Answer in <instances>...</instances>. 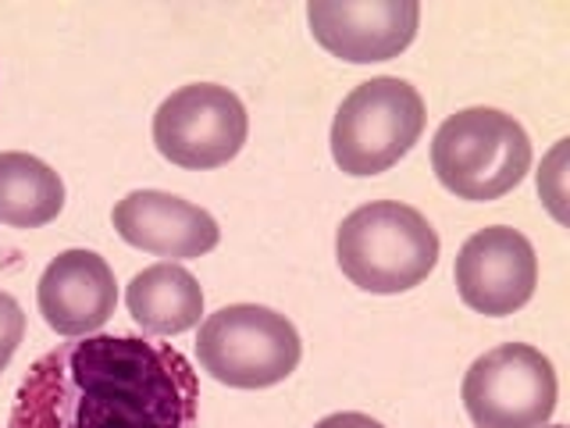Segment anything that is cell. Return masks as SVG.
Wrapping results in <instances>:
<instances>
[{
    "mask_svg": "<svg viewBox=\"0 0 570 428\" xmlns=\"http://www.w3.org/2000/svg\"><path fill=\"white\" fill-rule=\"evenodd\" d=\"M8 428H200V379L171 343L82 335L26 371Z\"/></svg>",
    "mask_w": 570,
    "mask_h": 428,
    "instance_id": "1",
    "label": "cell"
},
{
    "mask_svg": "<svg viewBox=\"0 0 570 428\" xmlns=\"http://www.w3.org/2000/svg\"><path fill=\"white\" fill-rule=\"evenodd\" d=\"M335 261L364 293H406L439 264V232L410 204L374 201L346 214L335 232Z\"/></svg>",
    "mask_w": 570,
    "mask_h": 428,
    "instance_id": "2",
    "label": "cell"
},
{
    "mask_svg": "<svg viewBox=\"0 0 570 428\" xmlns=\"http://www.w3.org/2000/svg\"><path fill=\"white\" fill-rule=\"evenodd\" d=\"M432 168L460 201H499L528 175L531 139L513 115L495 107H468L439 125Z\"/></svg>",
    "mask_w": 570,
    "mask_h": 428,
    "instance_id": "3",
    "label": "cell"
},
{
    "mask_svg": "<svg viewBox=\"0 0 570 428\" xmlns=\"http://www.w3.org/2000/svg\"><path fill=\"white\" fill-rule=\"evenodd\" d=\"M200 368L232 389H267L299 364V332L285 314L257 303H232L204 318L196 339Z\"/></svg>",
    "mask_w": 570,
    "mask_h": 428,
    "instance_id": "4",
    "label": "cell"
},
{
    "mask_svg": "<svg viewBox=\"0 0 570 428\" xmlns=\"http://www.w3.org/2000/svg\"><path fill=\"white\" fill-rule=\"evenodd\" d=\"M424 100L403 79L361 82L338 104L332 121V157L346 175H382L410 154L424 133Z\"/></svg>",
    "mask_w": 570,
    "mask_h": 428,
    "instance_id": "5",
    "label": "cell"
},
{
    "mask_svg": "<svg viewBox=\"0 0 570 428\" xmlns=\"http://www.w3.org/2000/svg\"><path fill=\"white\" fill-rule=\"evenodd\" d=\"M463 407L478 428H542L557 410V371L528 343H503L463 374Z\"/></svg>",
    "mask_w": 570,
    "mask_h": 428,
    "instance_id": "6",
    "label": "cell"
},
{
    "mask_svg": "<svg viewBox=\"0 0 570 428\" xmlns=\"http://www.w3.org/2000/svg\"><path fill=\"white\" fill-rule=\"evenodd\" d=\"M249 118L243 100L228 86L193 82L157 107L154 143L165 160L189 172L228 165L243 150Z\"/></svg>",
    "mask_w": 570,
    "mask_h": 428,
    "instance_id": "7",
    "label": "cell"
},
{
    "mask_svg": "<svg viewBox=\"0 0 570 428\" xmlns=\"http://www.w3.org/2000/svg\"><path fill=\"white\" fill-rule=\"evenodd\" d=\"M456 290L471 311L485 318H507L521 311L539 285V257L528 236L517 228H481L456 254Z\"/></svg>",
    "mask_w": 570,
    "mask_h": 428,
    "instance_id": "8",
    "label": "cell"
},
{
    "mask_svg": "<svg viewBox=\"0 0 570 428\" xmlns=\"http://www.w3.org/2000/svg\"><path fill=\"white\" fill-rule=\"evenodd\" d=\"M314 40L350 65L389 61L414 43L421 8L414 0H314L307 4Z\"/></svg>",
    "mask_w": 570,
    "mask_h": 428,
    "instance_id": "9",
    "label": "cell"
},
{
    "mask_svg": "<svg viewBox=\"0 0 570 428\" xmlns=\"http://www.w3.org/2000/svg\"><path fill=\"white\" fill-rule=\"evenodd\" d=\"M36 303H40L43 321L58 335H94L111 321L118 303V282L111 264L94 250H65L40 275Z\"/></svg>",
    "mask_w": 570,
    "mask_h": 428,
    "instance_id": "10",
    "label": "cell"
},
{
    "mask_svg": "<svg viewBox=\"0 0 570 428\" xmlns=\"http://www.w3.org/2000/svg\"><path fill=\"white\" fill-rule=\"evenodd\" d=\"M115 232L136 246L157 257L189 261L210 254L222 240L218 222L204 207H196L183 196L160 193V189H136L125 201L115 204Z\"/></svg>",
    "mask_w": 570,
    "mask_h": 428,
    "instance_id": "11",
    "label": "cell"
},
{
    "mask_svg": "<svg viewBox=\"0 0 570 428\" xmlns=\"http://www.w3.org/2000/svg\"><path fill=\"white\" fill-rule=\"evenodd\" d=\"M125 303L136 325L147 335H178L200 325L204 290L183 264L160 261L142 268L125 290Z\"/></svg>",
    "mask_w": 570,
    "mask_h": 428,
    "instance_id": "12",
    "label": "cell"
},
{
    "mask_svg": "<svg viewBox=\"0 0 570 428\" xmlns=\"http://www.w3.org/2000/svg\"><path fill=\"white\" fill-rule=\"evenodd\" d=\"M65 211V183L47 160L8 150L0 154V225L40 228Z\"/></svg>",
    "mask_w": 570,
    "mask_h": 428,
    "instance_id": "13",
    "label": "cell"
},
{
    "mask_svg": "<svg viewBox=\"0 0 570 428\" xmlns=\"http://www.w3.org/2000/svg\"><path fill=\"white\" fill-rule=\"evenodd\" d=\"M26 335V314L11 293L0 290V371L11 364V357Z\"/></svg>",
    "mask_w": 570,
    "mask_h": 428,
    "instance_id": "14",
    "label": "cell"
},
{
    "mask_svg": "<svg viewBox=\"0 0 570 428\" xmlns=\"http://www.w3.org/2000/svg\"><path fill=\"white\" fill-rule=\"evenodd\" d=\"M314 428H385L382 421H374L371 415H356V410H343V415L321 418Z\"/></svg>",
    "mask_w": 570,
    "mask_h": 428,
    "instance_id": "15",
    "label": "cell"
},
{
    "mask_svg": "<svg viewBox=\"0 0 570 428\" xmlns=\"http://www.w3.org/2000/svg\"><path fill=\"white\" fill-rule=\"evenodd\" d=\"M552 428H563V425H552Z\"/></svg>",
    "mask_w": 570,
    "mask_h": 428,
    "instance_id": "16",
    "label": "cell"
}]
</instances>
